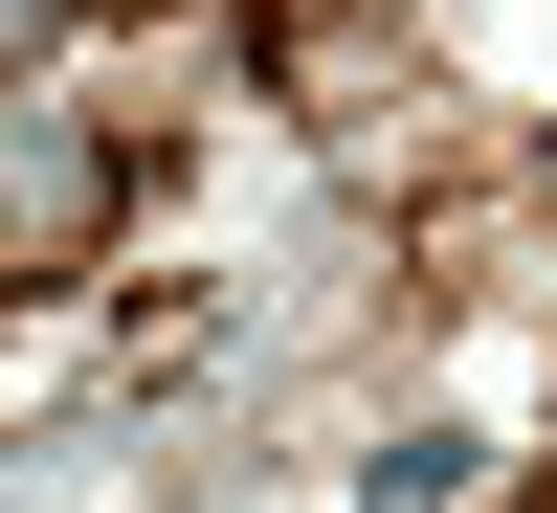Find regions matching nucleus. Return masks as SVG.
<instances>
[{
	"mask_svg": "<svg viewBox=\"0 0 557 513\" xmlns=\"http://www.w3.org/2000/svg\"><path fill=\"white\" fill-rule=\"evenodd\" d=\"M0 23H45V0H0Z\"/></svg>",
	"mask_w": 557,
	"mask_h": 513,
	"instance_id": "f257e3e1",
	"label": "nucleus"
}]
</instances>
